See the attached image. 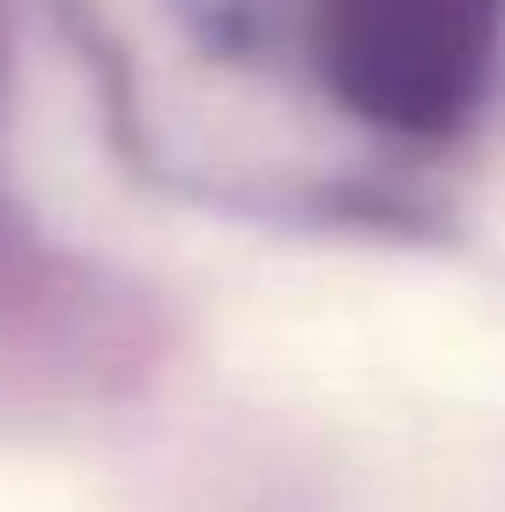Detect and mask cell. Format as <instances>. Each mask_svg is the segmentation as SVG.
Returning <instances> with one entry per match:
<instances>
[{
    "mask_svg": "<svg viewBox=\"0 0 505 512\" xmlns=\"http://www.w3.org/2000/svg\"><path fill=\"white\" fill-rule=\"evenodd\" d=\"M498 0H327V67L379 127L439 134L468 112Z\"/></svg>",
    "mask_w": 505,
    "mask_h": 512,
    "instance_id": "obj_1",
    "label": "cell"
}]
</instances>
